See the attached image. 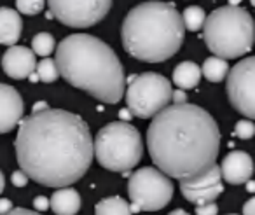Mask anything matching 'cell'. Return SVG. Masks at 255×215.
<instances>
[{
  "mask_svg": "<svg viewBox=\"0 0 255 215\" xmlns=\"http://www.w3.org/2000/svg\"><path fill=\"white\" fill-rule=\"evenodd\" d=\"M14 147L19 168L28 179L58 189L82 179L95 158L86 121L49 107L21 119Z\"/></svg>",
  "mask_w": 255,
  "mask_h": 215,
  "instance_id": "1",
  "label": "cell"
},
{
  "mask_svg": "<svg viewBox=\"0 0 255 215\" xmlns=\"http://www.w3.org/2000/svg\"><path fill=\"white\" fill-rule=\"evenodd\" d=\"M147 149L164 175L180 182L192 180L217 165L220 131L205 109L173 103L152 119L147 130Z\"/></svg>",
  "mask_w": 255,
  "mask_h": 215,
  "instance_id": "2",
  "label": "cell"
},
{
  "mask_svg": "<svg viewBox=\"0 0 255 215\" xmlns=\"http://www.w3.org/2000/svg\"><path fill=\"white\" fill-rule=\"evenodd\" d=\"M56 67L70 86L103 103H117L124 95V68L114 49L88 33H72L56 47Z\"/></svg>",
  "mask_w": 255,
  "mask_h": 215,
  "instance_id": "3",
  "label": "cell"
},
{
  "mask_svg": "<svg viewBox=\"0 0 255 215\" xmlns=\"http://www.w3.org/2000/svg\"><path fill=\"white\" fill-rule=\"evenodd\" d=\"M185 35L182 14L168 2H142L128 12L121 28L128 54L147 63H161L178 53Z\"/></svg>",
  "mask_w": 255,
  "mask_h": 215,
  "instance_id": "4",
  "label": "cell"
},
{
  "mask_svg": "<svg viewBox=\"0 0 255 215\" xmlns=\"http://www.w3.org/2000/svg\"><path fill=\"white\" fill-rule=\"evenodd\" d=\"M203 35L213 56L222 60L240 58L255 42V21L240 5H224L206 16Z\"/></svg>",
  "mask_w": 255,
  "mask_h": 215,
  "instance_id": "5",
  "label": "cell"
},
{
  "mask_svg": "<svg viewBox=\"0 0 255 215\" xmlns=\"http://www.w3.org/2000/svg\"><path fill=\"white\" fill-rule=\"evenodd\" d=\"M93 154L105 170L129 172L138 165L143 154L140 131L126 121L109 123L96 133Z\"/></svg>",
  "mask_w": 255,
  "mask_h": 215,
  "instance_id": "6",
  "label": "cell"
},
{
  "mask_svg": "<svg viewBox=\"0 0 255 215\" xmlns=\"http://www.w3.org/2000/svg\"><path fill=\"white\" fill-rule=\"evenodd\" d=\"M173 98L171 82L156 72H145L128 77L126 103L129 112L140 119L156 117Z\"/></svg>",
  "mask_w": 255,
  "mask_h": 215,
  "instance_id": "7",
  "label": "cell"
},
{
  "mask_svg": "<svg viewBox=\"0 0 255 215\" xmlns=\"http://www.w3.org/2000/svg\"><path fill=\"white\" fill-rule=\"evenodd\" d=\"M128 194L131 198V214L161 210L173 198V184L161 170L145 166L129 177Z\"/></svg>",
  "mask_w": 255,
  "mask_h": 215,
  "instance_id": "8",
  "label": "cell"
},
{
  "mask_svg": "<svg viewBox=\"0 0 255 215\" xmlns=\"http://www.w3.org/2000/svg\"><path fill=\"white\" fill-rule=\"evenodd\" d=\"M51 16L72 28H89L100 23L112 7V0H47Z\"/></svg>",
  "mask_w": 255,
  "mask_h": 215,
  "instance_id": "9",
  "label": "cell"
},
{
  "mask_svg": "<svg viewBox=\"0 0 255 215\" xmlns=\"http://www.w3.org/2000/svg\"><path fill=\"white\" fill-rule=\"evenodd\" d=\"M227 98L248 119H255V56L243 58L227 74Z\"/></svg>",
  "mask_w": 255,
  "mask_h": 215,
  "instance_id": "10",
  "label": "cell"
},
{
  "mask_svg": "<svg viewBox=\"0 0 255 215\" xmlns=\"http://www.w3.org/2000/svg\"><path fill=\"white\" fill-rule=\"evenodd\" d=\"M180 191L184 198L196 207L201 205L215 203V200L224 193L222 186V173H220V166H213L201 177L192 180H184L180 182Z\"/></svg>",
  "mask_w": 255,
  "mask_h": 215,
  "instance_id": "11",
  "label": "cell"
},
{
  "mask_svg": "<svg viewBox=\"0 0 255 215\" xmlns=\"http://www.w3.org/2000/svg\"><path fill=\"white\" fill-rule=\"evenodd\" d=\"M2 68L5 75H9L11 79H16V81L26 79L37 68L35 54L25 46H11L2 56Z\"/></svg>",
  "mask_w": 255,
  "mask_h": 215,
  "instance_id": "12",
  "label": "cell"
},
{
  "mask_svg": "<svg viewBox=\"0 0 255 215\" xmlns=\"http://www.w3.org/2000/svg\"><path fill=\"white\" fill-rule=\"evenodd\" d=\"M23 98L12 86L0 82V135L9 133L23 119Z\"/></svg>",
  "mask_w": 255,
  "mask_h": 215,
  "instance_id": "13",
  "label": "cell"
},
{
  "mask_svg": "<svg viewBox=\"0 0 255 215\" xmlns=\"http://www.w3.org/2000/svg\"><path fill=\"white\" fill-rule=\"evenodd\" d=\"M220 173L224 180H227L233 186H240L250 180L254 175V161L243 151H233L224 158L220 165Z\"/></svg>",
  "mask_w": 255,
  "mask_h": 215,
  "instance_id": "14",
  "label": "cell"
},
{
  "mask_svg": "<svg viewBox=\"0 0 255 215\" xmlns=\"http://www.w3.org/2000/svg\"><path fill=\"white\" fill-rule=\"evenodd\" d=\"M23 21L19 12L11 7H0V44L14 46L21 37Z\"/></svg>",
  "mask_w": 255,
  "mask_h": 215,
  "instance_id": "15",
  "label": "cell"
},
{
  "mask_svg": "<svg viewBox=\"0 0 255 215\" xmlns=\"http://www.w3.org/2000/svg\"><path fill=\"white\" fill-rule=\"evenodd\" d=\"M49 208L56 215H75L81 208V196L74 187H60L51 196Z\"/></svg>",
  "mask_w": 255,
  "mask_h": 215,
  "instance_id": "16",
  "label": "cell"
},
{
  "mask_svg": "<svg viewBox=\"0 0 255 215\" xmlns=\"http://www.w3.org/2000/svg\"><path fill=\"white\" fill-rule=\"evenodd\" d=\"M199 79H201V68L194 61H182L173 72L175 86H178V89H184V91L196 88Z\"/></svg>",
  "mask_w": 255,
  "mask_h": 215,
  "instance_id": "17",
  "label": "cell"
},
{
  "mask_svg": "<svg viewBox=\"0 0 255 215\" xmlns=\"http://www.w3.org/2000/svg\"><path fill=\"white\" fill-rule=\"evenodd\" d=\"M95 215H133L131 207L119 196H110L96 203Z\"/></svg>",
  "mask_w": 255,
  "mask_h": 215,
  "instance_id": "18",
  "label": "cell"
},
{
  "mask_svg": "<svg viewBox=\"0 0 255 215\" xmlns=\"http://www.w3.org/2000/svg\"><path fill=\"white\" fill-rule=\"evenodd\" d=\"M201 74L210 82H220L229 74V63H227V60H222V58H217V56L206 58L205 63H203Z\"/></svg>",
  "mask_w": 255,
  "mask_h": 215,
  "instance_id": "19",
  "label": "cell"
},
{
  "mask_svg": "<svg viewBox=\"0 0 255 215\" xmlns=\"http://www.w3.org/2000/svg\"><path fill=\"white\" fill-rule=\"evenodd\" d=\"M182 19H184V26L191 32H199V30L205 26L206 21V14L199 5H189L185 7L184 14H182Z\"/></svg>",
  "mask_w": 255,
  "mask_h": 215,
  "instance_id": "20",
  "label": "cell"
},
{
  "mask_svg": "<svg viewBox=\"0 0 255 215\" xmlns=\"http://www.w3.org/2000/svg\"><path fill=\"white\" fill-rule=\"evenodd\" d=\"M54 46H56V42H54V37L51 35V33H47V32L37 33V35L33 37V40H32L33 54H37V56H42V58L49 56V54L54 51Z\"/></svg>",
  "mask_w": 255,
  "mask_h": 215,
  "instance_id": "21",
  "label": "cell"
},
{
  "mask_svg": "<svg viewBox=\"0 0 255 215\" xmlns=\"http://www.w3.org/2000/svg\"><path fill=\"white\" fill-rule=\"evenodd\" d=\"M35 74H37V77H39V81H42V82H54L60 77L56 61H54L53 58H42V60L37 63Z\"/></svg>",
  "mask_w": 255,
  "mask_h": 215,
  "instance_id": "22",
  "label": "cell"
},
{
  "mask_svg": "<svg viewBox=\"0 0 255 215\" xmlns=\"http://www.w3.org/2000/svg\"><path fill=\"white\" fill-rule=\"evenodd\" d=\"M46 5V0H16V7L21 14L26 16H35Z\"/></svg>",
  "mask_w": 255,
  "mask_h": 215,
  "instance_id": "23",
  "label": "cell"
},
{
  "mask_svg": "<svg viewBox=\"0 0 255 215\" xmlns=\"http://www.w3.org/2000/svg\"><path fill=\"white\" fill-rule=\"evenodd\" d=\"M234 135L238 138H243V140H248L255 135V124L252 121L241 119L236 123V128H234Z\"/></svg>",
  "mask_w": 255,
  "mask_h": 215,
  "instance_id": "24",
  "label": "cell"
},
{
  "mask_svg": "<svg viewBox=\"0 0 255 215\" xmlns=\"http://www.w3.org/2000/svg\"><path fill=\"white\" fill-rule=\"evenodd\" d=\"M219 214V208L215 203H208V205H201V207L196 208V215H217Z\"/></svg>",
  "mask_w": 255,
  "mask_h": 215,
  "instance_id": "25",
  "label": "cell"
},
{
  "mask_svg": "<svg viewBox=\"0 0 255 215\" xmlns=\"http://www.w3.org/2000/svg\"><path fill=\"white\" fill-rule=\"evenodd\" d=\"M11 180L16 187H23V186H26V182H28V177H26V173L21 172V170H16V172L11 175Z\"/></svg>",
  "mask_w": 255,
  "mask_h": 215,
  "instance_id": "26",
  "label": "cell"
},
{
  "mask_svg": "<svg viewBox=\"0 0 255 215\" xmlns=\"http://www.w3.org/2000/svg\"><path fill=\"white\" fill-rule=\"evenodd\" d=\"M33 207H35L37 212H46L49 208V200L46 196H37L33 200Z\"/></svg>",
  "mask_w": 255,
  "mask_h": 215,
  "instance_id": "27",
  "label": "cell"
},
{
  "mask_svg": "<svg viewBox=\"0 0 255 215\" xmlns=\"http://www.w3.org/2000/svg\"><path fill=\"white\" fill-rule=\"evenodd\" d=\"M243 215H255V196L243 205Z\"/></svg>",
  "mask_w": 255,
  "mask_h": 215,
  "instance_id": "28",
  "label": "cell"
},
{
  "mask_svg": "<svg viewBox=\"0 0 255 215\" xmlns=\"http://www.w3.org/2000/svg\"><path fill=\"white\" fill-rule=\"evenodd\" d=\"M5 215H40L39 212L26 210V208H12L11 212H7Z\"/></svg>",
  "mask_w": 255,
  "mask_h": 215,
  "instance_id": "29",
  "label": "cell"
},
{
  "mask_svg": "<svg viewBox=\"0 0 255 215\" xmlns=\"http://www.w3.org/2000/svg\"><path fill=\"white\" fill-rule=\"evenodd\" d=\"M12 210V203L5 198H0V215H5L7 212Z\"/></svg>",
  "mask_w": 255,
  "mask_h": 215,
  "instance_id": "30",
  "label": "cell"
},
{
  "mask_svg": "<svg viewBox=\"0 0 255 215\" xmlns=\"http://www.w3.org/2000/svg\"><path fill=\"white\" fill-rule=\"evenodd\" d=\"M173 100L177 105H180V103H187L185 100H187V96H185V93H184V89H177V91H173Z\"/></svg>",
  "mask_w": 255,
  "mask_h": 215,
  "instance_id": "31",
  "label": "cell"
},
{
  "mask_svg": "<svg viewBox=\"0 0 255 215\" xmlns=\"http://www.w3.org/2000/svg\"><path fill=\"white\" fill-rule=\"evenodd\" d=\"M4 187H5V179H4V173L0 172V194L4 193Z\"/></svg>",
  "mask_w": 255,
  "mask_h": 215,
  "instance_id": "32",
  "label": "cell"
},
{
  "mask_svg": "<svg viewBox=\"0 0 255 215\" xmlns=\"http://www.w3.org/2000/svg\"><path fill=\"white\" fill-rule=\"evenodd\" d=\"M170 215H189V214L185 210H182V208H177V210H173Z\"/></svg>",
  "mask_w": 255,
  "mask_h": 215,
  "instance_id": "33",
  "label": "cell"
},
{
  "mask_svg": "<svg viewBox=\"0 0 255 215\" xmlns=\"http://www.w3.org/2000/svg\"><path fill=\"white\" fill-rule=\"evenodd\" d=\"M121 117H123V119H128V117H129V114H128V110H123V112H121Z\"/></svg>",
  "mask_w": 255,
  "mask_h": 215,
  "instance_id": "34",
  "label": "cell"
},
{
  "mask_svg": "<svg viewBox=\"0 0 255 215\" xmlns=\"http://www.w3.org/2000/svg\"><path fill=\"white\" fill-rule=\"evenodd\" d=\"M250 2H252V5H254V7H255V0H250Z\"/></svg>",
  "mask_w": 255,
  "mask_h": 215,
  "instance_id": "35",
  "label": "cell"
},
{
  "mask_svg": "<svg viewBox=\"0 0 255 215\" xmlns=\"http://www.w3.org/2000/svg\"><path fill=\"white\" fill-rule=\"evenodd\" d=\"M231 215H238V214H231Z\"/></svg>",
  "mask_w": 255,
  "mask_h": 215,
  "instance_id": "36",
  "label": "cell"
}]
</instances>
